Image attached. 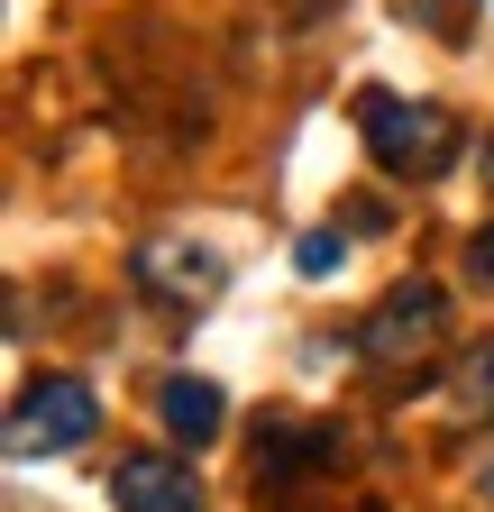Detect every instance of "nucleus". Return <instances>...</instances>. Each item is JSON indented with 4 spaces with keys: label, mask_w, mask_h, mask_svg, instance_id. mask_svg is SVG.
Here are the masks:
<instances>
[{
    "label": "nucleus",
    "mask_w": 494,
    "mask_h": 512,
    "mask_svg": "<svg viewBox=\"0 0 494 512\" xmlns=\"http://www.w3.org/2000/svg\"><path fill=\"white\" fill-rule=\"evenodd\" d=\"M357 138H366V156H376V174H394V183H430V174L458 165L467 128H458V110H440V101L357 92Z\"/></svg>",
    "instance_id": "obj_1"
},
{
    "label": "nucleus",
    "mask_w": 494,
    "mask_h": 512,
    "mask_svg": "<svg viewBox=\"0 0 494 512\" xmlns=\"http://www.w3.org/2000/svg\"><path fill=\"white\" fill-rule=\"evenodd\" d=\"M440 339H449V293L430 275H403L376 311L357 320V357L376 375H421L430 357H440Z\"/></svg>",
    "instance_id": "obj_2"
},
{
    "label": "nucleus",
    "mask_w": 494,
    "mask_h": 512,
    "mask_svg": "<svg viewBox=\"0 0 494 512\" xmlns=\"http://www.w3.org/2000/svg\"><path fill=\"white\" fill-rule=\"evenodd\" d=\"M92 430H101V403H92V384H74V375H37V384H19L10 421H0V439H10L19 467H37V458H74Z\"/></svg>",
    "instance_id": "obj_3"
},
{
    "label": "nucleus",
    "mask_w": 494,
    "mask_h": 512,
    "mask_svg": "<svg viewBox=\"0 0 494 512\" xmlns=\"http://www.w3.org/2000/svg\"><path fill=\"white\" fill-rule=\"evenodd\" d=\"M129 275H138V293H156V302H174V311H202V302H220V284H229V266L193 238H147L138 256H129Z\"/></svg>",
    "instance_id": "obj_4"
},
{
    "label": "nucleus",
    "mask_w": 494,
    "mask_h": 512,
    "mask_svg": "<svg viewBox=\"0 0 494 512\" xmlns=\"http://www.w3.org/2000/svg\"><path fill=\"white\" fill-rule=\"evenodd\" d=\"M330 458H339V430H330V421H293V412H266V430H257V485L293 494V485H312Z\"/></svg>",
    "instance_id": "obj_5"
},
{
    "label": "nucleus",
    "mask_w": 494,
    "mask_h": 512,
    "mask_svg": "<svg viewBox=\"0 0 494 512\" xmlns=\"http://www.w3.org/2000/svg\"><path fill=\"white\" fill-rule=\"evenodd\" d=\"M193 503H202V476L165 448H138L110 467V512H193Z\"/></svg>",
    "instance_id": "obj_6"
},
{
    "label": "nucleus",
    "mask_w": 494,
    "mask_h": 512,
    "mask_svg": "<svg viewBox=\"0 0 494 512\" xmlns=\"http://www.w3.org/2000/svg\"><path fill=\"white\" fill-rule=\"evenodd\" d=\"M156 421H165V439H183V448H211V439H220V384H211V375H165V384H156Z\"/></svg>",
    "instance_id": "obj_7"
},
{
    "label": "nucleus",
    "mask_w": 494,
    "mask_h": 512,
    "mask_svg": "<svg viewBox=\"0 0 494 512\" xmlns=\"http://www.w3.org/2000/svg\"><path fill=\"white\" fill-rule=\"evenodd\" d=\"M449 394H458V412H476V421H494V339L458 366V384H449Z\"/></svg>",
    "instance_id": "obj_8"
},
{
    "label": "nucleus",
    "mask_w": 494,
    "mask_h": 512,
    "mask_svg": "<svg viewBox=\"0 0 494 512\" xmlns=\"http://www.w3.org/2000/svg\"><path fill=\"white\" fill-rule=\"evenodd\" d=\"M293 266H302V275H312V284H330V275L348 266V229H312V238H302V247H293Z\"/></svg>",
    "instance_id": "obj_9"
},
{
    "label": "nucleus",
    "mask_w": 494,
    "mask_h": 512,
    "mask_svg": "<svg viewBox=\"0 0 494 512\" xmlns=\"http://www.w3.org/2000/svg\"><path fill=\"white\" fill-rule=\"evenodd\" d=\"M467 284H476V293H494V220L467 238Z\"/></svg>",
    "instance_id": "obj_10"
},
{
    "label": "nucleus",
    "mask_w": 494,
    "mask_h": 512,
    "mask_svg": "<svg viewBox=\"0 0 494 512\" xmlns=\"http://www.w3.org/2000/svg\"><path fill=\"white\" fill-rule=\"evenodd\" d=\"M476 494H485V503H494V448H485V467H476Z\"/></svg>",
    "instance_id": "obj_11"
},
{
    "label": "nucleus",
    "mask_w": 494,
    "mask_h": 512,
    "mask_svg": "<svg viewBox=\"0 0 494 512\" xmlns=\"http://www.w3.org/2000/svg\"><path fill=\"white\" fill-rule=\"evenodd\" d=\"M485 183H494V138H485Z\"/></svg>",
    "instance_id": "obj_12"
}]
</instances>
